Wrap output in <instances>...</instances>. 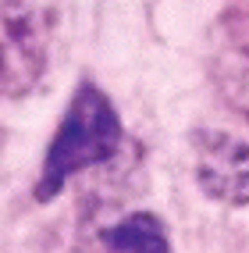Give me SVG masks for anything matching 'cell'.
I'll list each match as a JSON object with an SVG mask.
<instances>
[{"label": "cell", "mask_w": 249, "mask_h": 253, "mask_svg": "<svg viewBox=\"0 0 249 253\" xmlns=\"http://www.w3.org/2000/svg\"><path fill=\"white\" fill-rule=\"evenodd\" d=\"M121 139H125L121 118L118 107L110 104V96L93 82H82L46 146V157L36 178V200L46 204L68 185L71 175H82L110 161L121 150Z\"/></svg>", "instance_id": "obj_1"}, {"label": "cell", "mask_w": 249, "mask_h": 253, "mask_svg": "<svg viewBox=\"0 0 249 253\" xmlns=\"http://www.w3.org/2000/svg\"><path fill=\"white\" fill-rule=\"evenodd\" d=\"M46 11L32 0H0V104L29 93L50 57Z\"/></svg>", "instance_id": "obj_2"}, {"label": "cell", "mask_w": 249, "mask_h": 253, "mask_svg": "<svg viewBox=\"0 0 249 253\" xmlns=\"http://www.w3.org/2000/svg\"><path fill=\"white\" fill-rule=\"evenodd\" d=\"M207 75L224 104L249 118V0L228 4L210 25Z\"/></svg>", "instance_id": "obj_3"}, {"label": "cell", "mask_w": 249, "mask_h": 253, "mask_svg": "<svg viewBox=\"0 0 249 253\" xmlns=\"http://www.w3.org/2000/svg\"><path fill=\"white\" fill-rule=\"evenodd\" d=\"M196 182L210 200L228 207H249V139L221 128L192 132Z\"/></svg>", "instance_id": "obj_4"}, {"label": "cell", "mask_w": 249, "mask_h": 253, "mask_svg": "<svg viewBox=\"0 0 249 253\" xmlns=\"http://www.w3.org/2000/svg\"><path fill=\"white\" fill-rule=\"evenodd\" d=\"M78 253H171L168 225L149 211H125L96 225L78 243Z\"/></svg>", "instance_id": "obj_5"}]
</instances>
